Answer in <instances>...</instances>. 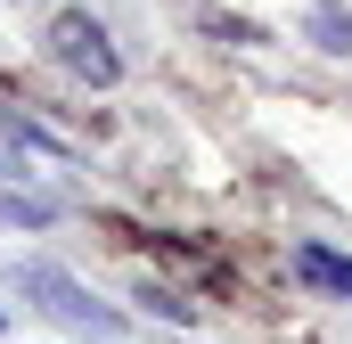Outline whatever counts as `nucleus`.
Instances as JSON below:
<instances>
[{
  "label": "nucleus",
  "mask_w": 352,
  "mask_h": 344,
  "mask_svg": "<svg viewBox=\"0 0 352 344\" xmlns=\"http://www.w3.org/2000/svg\"><path fill=\"white\" fill-rule=\"evenodd\" d=\"M50 58H58L74 83H98V90H107V83H123V58H115L107 25H98V17H82V8L50 25Z\"/></svg>",
  "instance_id": "f257e3e1"
},
{
  "label": "nucleus",
  "mask_w": 352,
  "mask_h": 344,
  "mask_svg": "<svg viewBox=\"0 0 352 344\" xmlns=\"http://www.w3.org/2000/svg\"><path fill=\"white\" fill-rule=\"evenodd\" d=\"M16 287L41 295V312H58V320H82V328L107 320V303H90V287H82V279H66L58 262H16Z\"/></svg>",
  "instance_id": "f03ea898"
},
{
  "label": "nucleus",
  "mask_w": 352,
  "mask_h": 344,
  "mask_svg": "<svg viewBox=\"0 0 352 344\" xmlns=\"http://www.w3.org/2000/svg\"><path fill=\"white\" fill-rule=\"evenodd\" d=\"M295 279L320 287V295H344V303H352V255H336V246H295Z\"/></svg>",
  "instance_id": "7ed1b4c3"
},
{
  "label": "nucleus",
  "mask_w": 352,
  "mask_h": 344,
  "mask_svg": "<svg viewBox=\"0 0 352 344\" xmlns=\"http://www.w3.org/2000/svg\"><path fill=\"white\" fill-rule=\"evenodd\" d=\"M311 33H320V50H336V58L352 50V25L336 17V8H320V17H311Z\"/></svg>",
  "instance_id": "20e7f679"
},
{
  "label": "nucleus",
  "mask_w": 352,
  "mask_h": 344,
  "mask_svg": "<svg viewBox=\"0 0 352 344\" xmlns=\"http://www.w3.org/2000/svg\"><path fill=\"white\" fill-rule=\"evenodd\" d=\"M0 328H8V312H0Z\"/></svg>",
  "instance_id": "39448f33"
}]
</instances>
